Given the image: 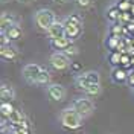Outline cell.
<instances>
[{
    "label": "cell",
    "instance_id": "5b68a950",
    "mask_svg": "<svg viewBox=\"0 0 134 134\" xmlns=\"http://www.w3.org/2000/svg\"><path fill=\"white\" fill-rule=\"evenodd\" d=\"M49 63H50V66L53 67L55 70H58V72H63V70L69 69L70 64H72V63H70V58L67 57L64 52H59V50L53 52V53L50 55Z\"/></svg>",
    "mask_w": 134,
    "mask_h": 134
},
{
    "label": "cell",
    "instance_id": "ba28073f",
    "mask_svg": "<svg viewBox=\"0 0 134 134\" xmlns=\"http://www.w3.org/2000/svg\"><path fill=\"white\" fill-rule=\"evenodd\" d=\"M46 35L49 37V40H55V38H59V37H64L66 35V25H64V21L55 20L52 23V26L47 29Z\"/></svg>",
    "mask_w": 134,
    "mask_h": 134
},
{
    "label": "cell",
    "instance_id": "4dcf8cb0",
    "mask_svg": "<svg viewBox=\"0 0 134 134\" xmlns=\"http://www.w3.org/2000/svg\"><path fill=\"white\" fill-rule=\"evenodd\" d=\"M131 67H134V57H131Z\"/></svg>",
    "mask_w": 134,
    "mask_h": 134
},
{
    "label": "cell",
    "instance_id": "d4e9b609",
    "mask_svg": "<svg viewBox=\"0 0 134 134\" xmlns=\"http://www.w3.org/2000/svg\"><path fill=\"white\" fill-rule=\"evenodd\" d=\"M73 2L76 3V6L81 9H87L93 5V0H73Z\"/></svg>",
    "mask_w": 134,
    "mask_h": 134
},
{
    "label": "cell",
    "instance_id": "30bf717a",
    "mask_svg": "<svg viewBox=\"0 0 134 134\" xmlns=\"http://www.w3.org/2000/svg\"><path fill=\"white\" fill-rule=\"evenodd\" d=\"M128 72H126L124 67H113V70H111V81L116 84H125L128 82Z\"/></svg>",
    "mask_w": 134,
    "mask_h": 134
},
{
    "label": "cell",
    "instance_id": "7c38bea8",
    "mask_svg": "<svg viewBox=\"0 0 134 134\" xmlns=\"http://www.w3.org/2000/svg\"><path fill=\"white\" fill-rule=\"evenodd\" d=\"M0 55L2 58L6 59V61H14L18 57V50H17L15 46L12 44H8V46H0Z\"/></svg>",
    "mask_w": 134,
    "mask_h": 134
},
{
    "label": "cell",
    "instance_id": "f546056e",
    "mask_svg": "<svg viewBox=\"0 0 134 134\" xmlns=\"http://www.w3.org/2000/svg\"><path fill=\"white\" fill-rule=\"evenodd\" d=\"M20 2H23V3H29V2H34V0H20Z\"/></svg>",
    "mask_w": 134,
    "mask_h": 134
},
{
    "label": "cell",
    "instance_id": "44dd1931",
    "mask_svg": "<svg viewBox=\"0 0 134 134\" xmlns=\"http://www.w3.org/2000/svg\"><path fill=\"white\" fill-rule=\"evenodd\" d=\"M12 111H14V107H12L11 102H2L0 104V113H2V116L8 117Z\"/></svg>",
    "mask_w": 134,
    "mask_h": 134
},
{
    "label": "cell",
    "instance_id": "cb8c5ba5",
    "mask_svg": "<svg viewBox=\"0 0 134 134\" xmlns=\"http://www.w3.org/2000/svg\"><path fill=\"white\" fill-rule=\"evenodd\" d=\"M64 53H66L70 59H72L73 57H76V55L79 53V49H78V46H76V44H73V43H72V44H70L66 50H64Z\"/></svg>",
    "mask_w": 134,
    "mask_h": 134
},
{
    "label": "cell",
    "instance_id": "2e32d148",
    "mask_svg": "<svg viewBox=\"0 0 134 134\" xmlns=\"http://www.w3.org/2000/svg\"><path fill=\"white\" fill-rule=\"evenodd\" d=\"M105 15H107V18H108V21H111V23L119 21L120 11H119V8H117V5H111V6H108L107 11H105Z\"/></svg>",
    "mask_w": 134,
    "mask_h": 134
},
{
    "label": "cell",
    "instance_id": "7402d4cb",
    "mask_svg": "<svg viewBox=\"0 0 134 134\" xmlns=\"http://www.w3.org/2000/svg\"><path fill=\"white\" fill-rule=\"evenodd\" d=\"M63 21H64V23H73V25L82 26V17L79 15V14H70V15H67Z\"/></svg>",
    "mask_w": 134,
    "mask_h": 134
},
{
    "label": "cell",
    "instance_id": "484cf974",
    "mask_svg": "<svg viewBox=\"0 0 134 134\" xmlns=\"http://www.w3.org/2000/svg\"><path fill=\"white\" fill-rule=\"evenodd\" d=\"M120 66L122 67H131V55H130V53H122Z\"/></svg>",
    "mask_w": 134,
    "mask_h": 134
},
{
    "label": "cell",
    "instance_id": "d6a6232c",
    "mask_svg": "<svg viewBox=\"0 0 134 134\" xmlns=\"http://www.w3.org/2000/svg\"><path fill=\"white\" fill-rule=\"evenodd\" d=\"M6 2H9V0H2V3H6Z\"/></svg>",
    "mask_w": 134,
    "mask_h": 134
},
{
    "label": "cell",
    "instance_id": "83f0119b",
    "mask_svg": "<svg viewBox=\"0 0 134 134\" xmlns=\"http://www.w3.org/2000/svg\"><path fill=\"white\" fill-rule=\"evenodd\" d=\"M81 64H79V63H72V64H70V69H72V70H73V72H79V70H81Z\"/></svg>",
    "mask_w": 134,
    "mask_h": 134
},
{
    "label": "cell",
    "instance_id": "836d02e7",
    "mask_svg": "<svg viewBox=\"0 0 134 134\" xmlns=\"http://www.w3.org/2000/svg\"><path fill=\"white\" fill-rule=\"evenodd\" d=\"M133 93H134V87H133Z\"/></svg>",
    "mask_w": 134,
    "mask_h": 134
},
{
    "label": "cell",
    "instance_id": "603a6c76",
    "mask_svg": "<svg viewBox=\"0 0 134 134\" xmlns=\"http://www.w3.org/2000/svg\"><path fill=\"white\" fill-rule=\"evenodd\" d=\"M9 130H11V134H31V130L18 125H12V124L9 125Z\"/></svg>",
    "mask_w": 134,
    "mask_h": 134
},
{
    "label": "cell",
    "instance_id": "9a60e30c",
    "mask_svg": "<svg viewBox=\"0 0 134 134\" xmlns=\"http://www.w3.org/2000/svg\"><path fill=\"white\" fill-rule=\"evenodd\" d=\"M49 84H50V73L47 69L43 67V70L40 72V75L37 76L34 85H49Z\"/></svg>",
    "mask_w": 134,
    "mask_h": 134
},
{
    "label": "cell",
    "instance_id": "1f68e13d",
    "mask_svg": "<svg viewBox=\"0 0 134 134\" xmlns=\"http://www.w3.org/2000/svg\"><path fill=\"white\" fill-rule=\"evenodd\" d=\"M130 12H131V14L134 15V3H133V8H131V11H130Z\"/></svg>",
    "mask_w": 134,
    "mask_h": 134
},
{
    "label": "cell",
    "instance_id": "7a4b0ae2",
    "mask_svg": "<svg viewBox=\"0 0 134 134\" xmlns=\"http://www.w3.org/2000/svg\"><path fill=\"white\" fill-rule=\"evenodd\" d=\"M55 20H57V15L49 8H41V9H38V11L34 12V23L43 32H47V29L52 26V23Z\"/></svg>",
    "mask_w": 134,
    "mask_h": 134
},
{
    "label": "cell",
    "instance_id": "d6986e66",
    "mask_svg": "<svg viewBox=\"0 0 134 134\" xmlns=\"http://www.w3.org/2000/svg\"><path fill=\"white\" fill-rule=\"evenodd\" d=\"M120 43H122V37H117V35H110L108 38H107V47L110 50H119V46H120Z\"/></svg>",
    "mask_w": 134,
    "mask_h": 134
},
{
    "label": "cell",
    "instance_id": "9c48e42d",
    "mask_svg": "<svg viewBox=\"0 0 134 134\" xmlns=\"http://www.w3.org/2000/svg\"><path fill=\"white\" fill-rule=\"evenodd\" d=\"M20 25V18L12 14V12H3L0 17V26H2V32H6L9 27Z\"/></svg>",
    "mask_w": 134,
    "mask_h": 134
},
{
    "label": "cell",
    "instance_id": "52a82bcc",
    "mask_svg": "<svg viewBox=\"0 0 134 134\" xmlns=\"http://www.w3.org/2000/svg\"><path fill=\"white\" fill-rule=\"evenodd\" d=\"M46 94H47V98L50 100L61 102V100H64V98H66L67 90L61 84H49V85H46Z\"/></svg>",
    "mask_w": 134,
    "mask_h": 134
},
{
    "label": "cell",
    "instance_id": "8992f818",
    "mask_svg": "<svg viewBox=\"0 0 134 134\" xmlns=\"http://www.w3.org/2000/svg\"><path fill=\"white\" fill-rule=\"evenodd\" d=\"M43 70V67L40 64H37V63H27L23 66L21 69V76H23V79H25L27 84H32L35 82V79H37V76L40 75V72Z\"/></svg>",
    "mask_w": 134,
    "mask_h": 134
},
{
    "label": "cell",
    "instance_id": "e0dca14e",
    "mask_svg": "<svg viewBox=\"0 0 134 134\" xmlns=\"http://www.w3.org/2000/svg\"><path fill=\"white\" fill-rule=\"evenodd\" d=\"M81 92L85 94V96H90V98H96L100 93V84H90L87 87L81 88Z\"/></svg>",
    "mask_w": 134,
    "mask_h": 134
},
{
    "label": "cell",
    "instance_id": "ac0fdd59",
    "mask_svg": "<svg viewBox=\"0 0 134 134\" xmlns=\"http://www.w3.org/2000/svg\"><path fill=\"white\" fill-rule=\"evenodd\" d=\"M6 35H8L9 38H11V41H17V40H20L21 38V35H23V31H21V27L20 25L17 26H12V27H9L8 31H6Z\"/></svg>",
    "mask_w": 134,
    "mask_h": 134
},
{
    "label": "cell",
    "instance_id": "6da1fadb",
    "mask_svg": "<svg viewBox=\"0 0 134 134\" xmlns=\"http://www.w3.org/2000/svg\"><path fill=\"white\" fill-rule=\"evenodd\" d=\"M58 119H59L61 126L66 128V130H70V131L79 130V128L82 126V122H84V117L81 116L72 105L67 107V108H64V110H61Z\"/></svg>",
    "mask_w": 134,
    "mask_h": 134
},
{
    "label": "cell",
    "instance_id": "4fadbf2b",
    "mask_svg": "<svg viewBox=\"0 0 134 134\" xmlns=\"http://www.w3.org/2000/svg\"><path fill=\"white\" fill-rule=\"evenodd\" d=\"M66 25V37L70 38L72 41L78 40L82 34V26L81 25H73V23H64Z\"/></svg>",
    "mask_w": 134,
    "mask_h": 134
},
{
    "label": "cell",
    "instance_id": "8fae6325",
    "mask_svg": "<svg viewBox=\"0 0 134 134\" xmlns=\"http://www.w3.org/2000/svg\"><path fill=\"white\" fill-rule=\"evenodd\" d=\"M0 98H2V102H12L15 99V90L11 84L3 82L2 87H0Z\"/></svg>",
    "mask_w": 134,
    "mask_h": 134
},
{
    "label": "cell",
    "instance_id": "f1b7e54d",
    "mask_svg": "<svg viewBox=\"0 0 134 134\" xmlns=\"http://www.w3.org/2000/svg\"><path fill=\"white\" fill-rule=\"evenodd\" d=\"M53 2H55V3H61V5H63V3H69L70 0H53Z\"/></svg>",
    "mask_w": 134,
    "mask_h": 134
},
{
    "label": "cell",
    "instance_id": "4316f807",
    "mask_svg": "<svg viewBox=\"0 0 134 134\" xmlns=\"http://www.w3.org/2000/svg\"><path fill=\"white\" fill-rule=\"evenodd\" d=\"M128 73H130V75H128V84H130L131 87H134V69L130 70Z\"/></svg>",
    "mask_w": 134,
    "mask_h": 134
},
{
    "label": "cell",
    "instance_id": "ffe728a7",
    "mask_svg": "<svg viewBox=\"0 0 134 134\" xmlns=\"http://www.w3.org/2000/svg\"><path fill=\"white\" fill-rule=\"evenodd\" d=\"M120 58H122V53L119 50H110L108 52V61L113 67L120 66Z\"/></svg>",
    "mask_w": 134,
    "mask_h": 134
},
{
    "label": "cell",
    "instance_id": "5bb4252c",
    "mask_svg": "<svg viewBox=\"0 0 134 134\" xmlns=\"http://www.w3.org/2000/svg\"><path fill=\"white\" fill-rule=\"evenodd\" d=\"M72 43L73 41L64 35V37H59V38H55V40H50V46H52V49L59 50V52H64Z\"/></svg>",
    "mask_w": 134,
    "mask_h": 134
},
{
    "label": "cell",
    "instance_id": "3957f363",
    "mask_svg": "<svg viewBox=\"0 0 134 134\" xmlns=\"http://www.w3.org/2000/svg\"><path fill=\"white\" fill-rule=\"evenodd\" d=\"M72 107L81 114V116L85 119V117L92 116L94 108H96V105H94V102L90 99V96H81V98H76L73 99L72 102Z\"/></svg>",
    "mask_w": 134,
    "mask_h": 134
},
{
    "label": "cell",
    "instance_id": "277c9868",
    "mask_svg": "<svg viewBox=\"0 0 134 134\" xmlns=\"http://www.w3.org/2000/svg\"><path fill=\"white\" fill-rule=\"evenodd\" d=\"M73 81H75L76 88L81 90V88L90 85V84H100V75H99V72H96V70H87L84 73L76 75Z\"/></svg>",
    "mask_w": 134,
    "mask_h": 134
}]
</instances>
